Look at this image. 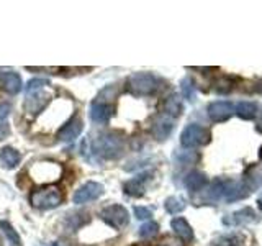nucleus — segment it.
I'll return each mask as SVG.
<instances>
[{"label":"nucleus","mask_w":262,"mask_h":246,"mask_svg":"<svg viewBox=\"0 0 262 246\" xmlns=\"http://www.w3.org/2000/svg\"><path fill=\"white\" fill-rule=\"evenodd\" d=\"M125 151V139L120 133L105 131L94 139V153L105 159H117Z\"/></svg>","instance_id":"f257e3e1"},{"label":"nucleus","mask_w":262,"mask_h":246,"mask_svg":"<svg viewBox=\"0 0 262 246\" xmlns=\"http://www.w3.org/2000/svg\"><path fill=\"white\" fill-rule=\"evenodd\" d=\"M159 87V79L151 72H136L133 76H129L126 82V89L129 94L136 97L152 95Z\"/></svg>","instance_id":"f03ea898"},{"label":"nucleus","mask_w":262,"mask_h":246,"mask_svg":"<svg viewBox=\"0 0 262 246\" xmlns=\"http://www.w3.org/2000/svg\"><path fill=\"white\" fill-rule=\"evenodd\" d=\"M62 202V194L56 186H49L38 189L31 194V203L33 207H36L39 210H51L56 209L57 205Z\"/></svg>","instance_id":"7ed1b4c3"},{"label":"nucleus","mask_w":262,"mask_h":246,"mask_svg":"<svg viewBox=\"0 0 262 246\" xmlns=\"http://www.w3.org/2000/svg\"><path fill=\"white\" fill-rule=\"evenodd\" d=\"M210 141V131L202 127L196 125V123H190L187 125L180 135V143H182L184 148H199V146H205Z\"/></svg>","instance_id":"20e7f679"},{"label":"nucleus","mask_w":262,"mask_h":246,"mask_svg":"<svg viewBox=\"0 0 262 246\" xmlns=\"http://www.w3.org/2000/svg\"><path fill=\"white\" fill-rule=\"evenodd\" d=\"M100 217L106 225H110L117 230L126 227L129 221L128 210L125 207H121V205H108V207H105L102 210Z\"/></svg>","instance_id":"39448f33"},{"label":"nucleus","mask_w":262,"mask_h":246,"mask_svg":"<svg viewBox=\"0 0 262 246\" xmlns=\"http://www.w3.org/2000/svg\"><path fill=\"white\" fill-rule=\"evenodd\" d=\"M208 117L213 121H226L234 115V105L228 100H216L208 105Z\"/></svg>","instance_id":"423d86ee"},{"label":"nucleus","mask_w":262,"mask_h":246,"mask_svg":"<svg viewBox=\"0 0 262 246\" xmlns=\"http://www.w3.org/2000/svg\"><path fill=\"white\" fill-rule=\"evenodd\" d=\"M103 194V186L102 184H97V182H87L82 187H79L76 194H74V203H87V202H92L95 199H98Z\"/></svg>","instance_id":"0eeeda50"},{"label":"nucleus","mask_w":262,"mask_h":246,"mask_svg":"<svg viewBox=\"0 0 262 246\" xmlns=\"http://www.w3.org/2000/svg\"><path fill=\"white\" fill-rule=\"evenodd\" d=\"M172 130H174V118H170V117H167V115H164V113L154 118L152 127H151L154 138L159 139V141L167 139L169 135L172 133Z\"/></svg>","instance_id":"6e6552de"},{"label":"nucleus","mask_w":262,"mask_h":246,"mask_svg":"<svg viewBox=\"0 0 262 246\" xmlns=\"http://www.w3.org/2000/svg\"><path fill=\"white\" fill-rule=\"evenodd\" d=\"M257 217L256 213H254L252 209L246 207V209H241L234 213H229L223 218V223L228 225V227H241V225H248V223H252V221H256Z\"/></svg>","instance_id":"1a4fd4ad"},{"label":"nucleus","mask_w":262,"mask_h":246,"mask_svg":"<svg viewBox=\"0 0 262 246\" xmlns=\"http://www.w3.org/2000/svg\"><path fill=\"white\" fill-rule=\"evenodd\" d=\"M228 182H229V179H216V180H213V182L208 186L207 192L203 194V200L205 202H211V203L225 200Z\"/></svg>","instance_id":"9d476101"},{"label":"nucleus","mask_w":262,"mask_h":246,"mask_svg":"<svg viewBox=\"0 0 262 246\" xmlns=\"http://www.w3.org/2000/svg\"><path fill=\"white\" fill-rule=\"evenodd\" d=\"M82 128H84V123H82V120L79 117H74L71 118L66 125L57 131V138L61 139V141H72V139H76L79 135H80V131Z\"/></svg>","instance_id":"9b49d317"},{"label":"nucleus","mask_w":262,"mask_h":246,"mask_svg":"<svg viewBox=\"0 0 262 246\" xmlns=\"http://www.w3.org/2000/svg\"><path fill=\"white\" fill-rule=\"evenodd\" d=\"M115 107L113 104H103V102H94L90 107V118L95 123H108L113 117Z\"/></svg>","instance_id":"f8f14e48"},{"label":"nucleus","mask_w":262,"mask_h":246,"mask_svg":"<svg viewBox=\"0 0 262 246\" xmlns=\"http://www.w3.org/2000/svg\"><path fill=\"white\" fill-rule=\"evenodd\" d=\"M151 172H143L133 179H129L125 184V194L131 195V197H141L146 191V182L151 179Z\"/></svg>","instance_id":"ddd939ff"},{"label":"nucleus","mask_w":262,"mask_h":246,"mask_svg":"<svg viewBox=\"0 0 262 246\" xmlns=\"http://www.w3.org/2000/svg\"><path fill=\"white\" fill-rule=\"evenodd\" d=\"M0 89L8 94H18L21 90V77L16 72H0Z\"/></svg>","instance_id":"4468645a"},{"label":"nucleus","mask_w":262,"mask_h":246,"mask_svg":"<svg viewBox=\"0 0 262 246\" xmlns=\"http://www.w3.org/2000/svg\"><path fill=\"white\" fill-rule=\"evenodd\" d=\"M207 176L203 174V172H200V171H192V172H188L187 174V177H185V180H184V184H185V187H187V191L188 192H192V194H195V192H200L202 189L207 186Z\"/></svg>","instance_id":"2eb2a0df"},{"label":"nucleus","mask_w":262,"mask_h":246,"mask_svg":"<svg viewBox=\"0 0 262 246\" xmlns=\"http://www.w3.org/2000/svg\"><path fill=\"white\" fill-rule=\"evenodd\" d=\"M48 102H49V97L45 92L31 94V95H28L27 102H25V110H27L28 113H31V115H35V113L43 110Z\"/></svg>","instance_id":"dca6fc26"},{"label":"nucleus","mask_w":262,"mask_h":246,"mask_svg":"<svg viewBox=\"0 0 262 246\" xmlns=\"http://www.w3.org/2000/svg\"><path fill=\"white\" fill-rule=\"evenodd\" d=\"M164 115H167L170 118H177L180 113H182V100L179 98V95L172 94L169 95L166 100H164Z\"/></svg>","instance_id":"f3484780"},{"label":"nucleus","mask_w":262,"mask_h":246,"mask_svg":"<svg viewBox=\"0 0 262 246\" xmlns=\"http://www.w3.org/2000/svg\"><path fill=\"white\" fill-rule=\"evenodd\" d=\"M172 230L176 232L179 238H182L184 241H192L193 240V230L187 223L185 218H174L172 220Z\"/></svg>","instance_id":"a211bd4d"},{"label":"nucleus","mask_w":262,"mask_h":246,"mask_svg":"<svg viewBox=\"0 0 262 246\" xmlns=\"http://www.w3.org/2000/svg\"><path fill=\"white\" fill-rule=\"evenodd\" d=\"M257 104H254V102H249V100H246V102H237L234 105V113L237 115L239 118L243 120H252V118H256V115H257Z\"/></svg>","instance_id":"6ab92c4d"},{"label":"nucleus","mask_w":262,"mask_h":246,"mask_svg":"<svg viewBox=\"0 0 262 246\" xmlns=\"http://www.w3.org/2000/svg\"><path fill=\"white\" fill-rule=\"evenodd\" d=\"M21 156L20 153L15 150L12 146H5L2 151H0V161H2L4 168H8V169H13L16 164L20 162Z\"/></svg>","instance_id":"aec40b11"},{"label":"nucleus","mask_w":262,"mask_h":246,"mask_svg":"<svg viewBox=\"0 0 262 246\" xmlns=\"http://www.w3.org/2000/svg\"><path fill=\"white\" fill-rule=\"evenodd\" d=\"M0 228L4 230V233H5V236H7L8 243H12L13 246H20V244H21L20 235L15 232L13 227H12L10 223H8V221H5V220L0 221Z\"/></svg>","instance_id":"412c9836"},{"label":"nucleus","mask_w":262,"mask_h":246,"mask_svg":"<svg viewBox=\"0 0 262 246\" xmlns=\"http://www.w3.org/2000/svg\"><path fill=\"white\" fill-rule=\"evenodd\" d=\"M213 246H243V236L241 235H225L215 240Z\"/></svg>","instance_id":"4be33fe9"},{"label":"nucleus","mask_w":262,"mask_h":246,"mask_svg":"<svg viewBox=\"0 0 262 246\" xmlns=\"http://www.w3.org/2000/svg\"><path fill=\"white\" fill-rule=\"evenodd\" d=\"M180 89H182V95L187 98L188 102H193L195 100V95H196V90L193 86V80L190 77H185L180 84Z\"/></svg>","instance_id":"5701e85b"},{"label":"nucleus","mask_w":262,"mask_h":246,"mask_svg":"<svg viewBox=\"0 0 262 246\" xmlns=\"http://www.w3.org/2000/svg\"><path fill=\"white\" fill-rule=\"evenodd\" d=\"M164 207H166L169 213H179L185 209V202L182 199H179V197H169L166 203H164Z\"/></svg>","instance_id":"b1692460"},{"label":"nucleus","mask_w":262,"mask_h":246,"mask_svg":"<svg viewBox=\"0 0 262 246\" xmlns=\"http://www.w3.org/2000/svg\"><path fill=\"white\" fill-rule=\"evenodd\" d=\"M159 232V225L156 221H146V223L139 228V236L141 238H151L156 236Z\"/></svg>","instance_id":"393cba45"},{"label":"nucleus","mask_w":262,"mask_h":246,"mask_svg":"<svg viewBox=\"0 0 262 246\" xmlns=\"http://www.w3.org/2000/svg\"><path fill=\"white\" fill-rule=\"evenodd\" d=\"M45 86H49V80L48 79H31L27 87H25V90H27V94L31 95V94H36L39 92L41 89H43Z\"/></svg>","instance_id":"a878e982"},{"label":"nucleus","mask_w":262,"mask_h":246,"mask_svg":"<svg viewBox=\"0 0 262 246\" xmlns=\"http://www.w3.org/2000/svg\"><path fill=\"white\" fill-rule=\"evenodd\" d=\"M87 221H89V215H87V213H76V215H71L68 218V225H69V228L76 230L80 225L87 223Z\"/></svg>","instance_id":"bb28decb"},{"label":"nucleus","mask_w":262,"mask_h":246,"mask_svg":"<svg viewBox=\"0 0 262 246\" xmlns=\"http://www.w3.org/2000/svg\"><path fill=\"white\" fill-rule=\"evenodd\" d=\"M233 86H234V82L229 79V77H223V79H220V80H216V87H215V90L218 94H228L229 90L233 89Z\"/></svg>","instance_id":"cd10ccee"},{"label":"nucleus","mask_w":262,"mask_h":246,"mask_svg":"<svg viewBox=\"0 0 262 246\" xmlns=\"http://www.w3.org/2000/svg\"><path fill=\"white\" fill-rule=\"evenodd\" d=\"M135 215L138 220H149L152 217V212L146 207H135Z\"/></svg>","instance_id":"c85d7f7f"},{"label":"nucleus","mask_w":262,"mask_h":246,"mask_svg":"<svg viewBox=\"0 0 262 246\" xmlns=\"http://www.w3.org/2000/svg\"><path fill=\"white\" fill-rule=\"evenodd\" d=\"M8 135H10V128H8L7 123H0V139L7 138Z\"/></svg>","instance_id":"c756f323"},{"label":"nucleus","mask_w":262,"mask_h":246,"mask_svg":"<svg viewBox=\"0 0 262 246\" xmlns=\"http://www.w3.org/2000/svg\"><path fill=\"white\" fill-rule=\"evenodd\" d=\"M8 112H10V105H8V104H2V105H0V120H4L7 115H8Z\"/></svg>","instance_id":"7c9ffc66"},{"label":"nucleus","mask_w":262,"mask_h":246,"mask_svg":"<svg viewBox=\"0 0 262 246\" xmlns=\"http://www.w3.org/2000/svg\"><path fill=\"white\" fill-rule=\"evenodd\" d=\"M254 89H256V92L262 94V79L256 82V86H254Z\"/></svg>","instance_id":"2f4dec72"},{"label":"nucleus","mask_w":262,"mask_h":246,"mask_svg":"<svg viewBox=\"0 0 262 246\" xmlns=\"http://www.w3.org/2000/svg\"><path fill=\"white\" fill-rule=\"evenodd\" d=\"M257 205H259V210L262 212V195L259 197V200H257Z\"/></svg>","instance_id":"473e14b6"},{"label":"nucleus","mask_w":262,"mask_h":246,"mask_svg":"<svg viewBox=\"0 0 262 246\" xmlns=\"http://www.w3.org/2000/svg\"><path fill=\"white\" fill-rule=\"evenodd\" d=\"M257 130H259V131H262V117H260V120H259V125H257Z\"/></svg>","instance_id":"72a5a7b5"},{"label":"nucleus","mask_w":262,"mask_h":246,"mask_svg":"<svg viewBox=\"0 0 262 246\" xmlns=\"http://www.w3.org/2000/svg\"><path fill=\"white\" fill-rule=\"evenodd\" d=\"M259 156H260V159H262V146H260V151H259Z\"/></svg>","instance_id":"f704fd0d"},{"label":"nucleus","mask_w":262,"mask_h":246,"mask_svg":"<svg viewBox=\"0 0 262 246\" xmlns=\"http://www.w3.org/2000/svg\"><path fill=\"white\" fill-rule=\"evenodd\" d=\"M49 246H57V244H49Z\"/></svg>","instance_id":"c9c22d12"},{"label":"nucleus","mask_w":262,"mask_h":246,"mask_svg":"<svg viewBox=\"0 0 262 246\" xmlns=\"http://www.w3.org/2000/svg\"><path fill=\"white\" fill-rule=\"evenodd\" d=\"M0 246H2V240H0Z\"/></svg>","instance_id":"e433bc0d"}]
</instances>
